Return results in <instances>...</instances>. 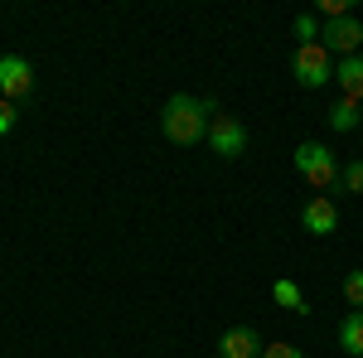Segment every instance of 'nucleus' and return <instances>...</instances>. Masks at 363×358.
<instances>
[{"instance_id": "obj_9", "label": "nucleus", "mask_w": 363, "mask_h": 358, "mask_svg": "<svg viewBox=\"0 0 363 358\" xmlns=\"http://www.w3.org/2000/svg\"><path fill=\"white\" fill-rule=\"evenodd\" d=\"M335 83L344 87V102H359V107H363V54L339 58V63H335Z\"/></svg>"}, {"instance_id": "obj_11", "label": "nucleus", "mask_w": 363, "mask_h": 358, "mask_svg": "<svg viewBox=\"0 0 363 358\" xmlns=\"http://www.w3.org/2000/svg\"><path fill=\"white\" fill-rule=\"evenodd\" d=\"M272 296H277V305H286V310H296V315H310V301L301 296V286H296L291 276H281L277 286H272Z\"/></svg>"}, {"instance_id": "obj_1", "label": "nucleus", "mask_w": 363, "mask_h": 358, "mask_svg": "<svg viewBox=\"0 0 363 358\" xmlns=\"http://www.w3.org/2000/svg\"><path fill=\"white\" fill-rule=\"evenodd\" d=\"M213 116H218L213 102H199L189 92H174L165 102V111H160V131H165V140H174V145H194V140L208 136V121H213Z\"/></svg>"}, {"instance_id": "obj_6", "label": "nucleus", "mask_w": 363, "mask_h": 358, "mask_svg": "<svg viewBox=\"0 0 363 358\" xmlns=\"http://www.w3.org/2000/svg\"><path fill=\"white\" fill-rule=\"evenodd\" d=\"M29 87H34V63L20 54H0V97L20 102V97H29Z\"/></svg>"}, {"instance_id": "obj_14", "label": "nucleus", "mask_w": 363, "mask_h": 358, "mask_svg": "<svg viewBox=\"0 0 363 358\" xmlns=\"http://www.w3.org/2000/svg\"><path fill=\"white\" fill-rule=\"evenodd\" d=\"M344 301L354 305V310H363V272H349V276H344Z\"/></svg>"}, {"instance_id": "obj_3", "label": "nucleus", "mask_w": 363, "mask_h": 358, "mask_svg": "<svg viewBox=\"0 0 363 358\" xmlns=\"http://www.w3.org/2000/svg\"><path fill=\"white\" fill-rule=\"evenodd\" d=\"M291 73H296V83H301V87H325V83H335V58L325 54L320 44H301V49H296V63H291Z\"/></svg>"}, {"instance_id": "obj_8", "label": "nucleus", "mask_w": 363, "mask_h": 358, "mask_svg": "<svg viewBox=\"0 0 363 358\" xmlns=\"http://www.w3.org/2000/svg\"><path fill=\"white\" fill-rule=\"evenodd\" d=\"M262 339H257V330H247V325H233V330H223V339H218V354L223 358H262Z\"/></svg>"}, {"instance_id": "obj_12", "label": "nucleus", "mask_w": 363, "mask_h": 358, "mask_svg": "<svg viewBox=\"0 0 363 358\" xmlns=\"http://www.w3.org/2000/svg\"><path fill=\"white\" fill-rule=\"evenodd\" d=\"M325 116H330V126H335V131H359L363 107H359V102H344V97H339V102L325 111Z\"/></svg>"}, {"instance_id": "obj_17", "label": "nucleus", "mask_w": 363, "mask_h": 358, "mask_svg": "<svg viewBox=\"0 0 363 358\" xmlns=\"http://www.w3.org/2000/svg\"><path fill=\"white\" fill-rule=\"evenodd\" d=\"M262 358H306V354H301L296 344H267V349H262Z\"/></svg>"}, {"instance_id": "obj_18", "label": "nucleus", "mask_w": 363, "mask_h": 358, "mask_svg": "<svg viewBox=\"0 0 363 358\" xmlns=\"http://www.w3.org/2000/svg\"><path fill=\"white\" fill-rule=\"evenodd\" d=\"M10 131H15V102L0 97V136H10Z\"/></svg>"}, {"instance_id": "obj_4", "label": "nucleus", "mask_w": 363, "mask_h": 358, "mask_svg": "<svg viewBox=\"0 0 363 358\" xmlns=\"http://www.w3.org/2000/svg\"><path fill=\"white\" fill-rule=\"evenodd\" d=\"M208 150H213L218 160L247 155V126H242L238 116H213V121H208Z\"/></svg>"}, {"instance_id": "obj_7", "label": "nucleus", "mask_w": 363, "mask_h": 358, "mask_svg": "<svg viewBox=\"0 0 363 358\" xmlns=\"http://www.w3.org/2000/svg\"><path fill=\"white\" fill-rule=\"evenodd\" d=\"M301 223H306V233H315V237H330L339 228V208L325 198V194H315L306 208H301Z\"/></svg>"}, {"instance_id": "obj_2", "label": "nucleus", "mask_w": 363, "mask_h": 358, "mask_svg": "<svg viewBox=\"0 0 363 358\" xmlns=\"http://www.w3.org/2000/svg\"><path fill=\"white\" fill-rule=\"evenodd\" d=\"M296 169L306 174V184H315V189H330V184H339V160H335V150H325L320 140L296 145Z\"/></svg>"}, {"instance_id": "obj_15", "label": "nucleus", "mask_w": 363, "mask_h": 358, "mask_svg": "<svg viewBox=\"0 0 363 358\" xmlns=\"http://www.w3.org/2000/svg\"><path fill=\"white\" fill-rule=\"evenodd\" d=\"M296 39L320 44V20H315V15H296Z\"/></svg>"}, {"instance_id": "obj_16", "label": "nucleus", "mask_w": 363, "mask_h": 358, "mask_svg": "<svg viewBox=\"0 0 363 358\" xmlns=\"http://www.w3.org/2000/svg\"><path fill=\"white\" fill-rule=\"evenodd\" d=\"M315 15H325V25L330 20H344L349 15V0H315Z\"/></svg>"}, {"instance_id": "obj_13", "label": "nucleus", "mask_w": 363, "mask_h": 358, "mask_svg": "<svg viewBox=\"0 0 363 358\" xmlns=\"http://www.w3.org/2000/svg\"><path fill=\"white\" fill-rule=\"evenodd\" d=\"M339 189L344 194H363V155L349 160V165H339Z\"/></svg>"}, {"instance_id": "obj_10", "label": "nucleus", "mask_w": 363, "mask_h": 358, "mask_svg": "<svg viewBox=\"0 0 363 358\" xmlns=\"http://www.w3.org/2000/svg\"><path fill=\"white\" fill-rule=\"evenodd\" d=\"M339 349L349 358H363V310H349L339 320Z\"/></svg>"}, {"instance_id": "obj_5", "label": "nucleus", "mask_w": 363, "mask_h": 358, "mask_svg": "<svg viewBox=\"0 0 363 358\" xmlns=\"http://www.w3.org/2000/svg\"><path fill=\"white\" fill-rule=\"evenodd\" d=\"M363 44V20H354V15H344V20H330V25L320 29V49L330 58H354Z\"/></svg>"}]
</instances>
